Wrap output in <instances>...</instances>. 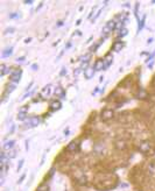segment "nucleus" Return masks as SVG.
I'll return each mask as SVG.
<instances>
[{
	"label": "nucleus",
	"mask_w": 155,
	"mask_h": 191,
	"mask_svg": "<svg viewBox=\"0 0 155 191\" xmlns=\"http://www.w3.org/2000/svg\"><path fill=\"white\" fill-rule=\"evenodd\" d=\"M21 75H22L21 69H12L11 76H10V80L13 82V83H19L20 78H21Z\"/></svg>",
	"instance_id": "obj_1"
},
{
	"label": "nucleus",
	"mask_w": 155,
	"mask_h": 191,
	"mask_svg": "<svg viewBox=\"0 0 155 191\" xmlns=\"http://www.w3.org/2000/svg\"><path fill=\"white\" fill-rule=\"evenodd\" d=\"M113 115H114V112H113L112 109L104 108L103 111H101V113H100V119L103 121H107V120H110V119H112Z\"/></svg>",
	"instance_id": "obj_2"
},
{
	"label": "nucleus",
	"mask_w": 155,
	"mask_h": 191,
	"mask_svg": "<svg viewBox=\"0 0 155 191\" xmlns=\"http://www.w3.org/2000/svg\"><path fill=\"white\" fill-rule=\"evenodd\" d=\"M25 122H26V126H28V127H36V126L40 125L41 119L39 118V116H32V118H29L28 120L26 119Z\"/></svg>",
	"instance_id": "obj_3"
},
{
	"label": "nucleus",
	"mask_w": 155,
	"mask_h": 191,
	"mask_svg": "<svg viewBox=\"0 0 155 191\" xmlns=\"http://www.w3.org/2000/svg\"><path fill=\"white\" fill-rule=\"evenodd\" d=\"M139 150H140L141 153H143V154L149 153V150H150L149 141H141L140 143H139Z\"/></svg>",
	"instance_id": "obj_4"
},
{
	"label": "nucleus",
	"mask_w": 155,
	"mask_h": 191,
	"mask_svg": "<svg viewBox=\"0 0 155 191\" xmlns=\"http://www.w3.org/2000/svg\"><path fill=\"white\" fill-rule=\"evenodd\" d=\"M67 151H71V153H75V151L79 150V144L77 141H71L70 143L67 146Z\"/></svg>",
	"instance_id": "obj_5"
},
{
	"label": "nucleus",
	"mask_w": 155,
	"mask_h": 191,
	"mask_svg": "<svg viewBox=\"0 0 155 191\" xmlns=\"http://www.w3.org/2000/svg\"><path fill=\"white\" fill-rule=\"evenodd\" d=\"M49 107H50L51 111H58V109L62 107V102L60 101V100H57V99H54V100L50 101Z\"/></svg>",
	"instance_id": "obj_6"
},
{
	"label": "nucleus",
	"mask_w": 155,
	"mask_h": 191,
	"mask_svg": "<svg viewBox=\"0 0 155 191\" xmlns=\"http://www.w3.org/2000/svg\"><path fill=\"white\" fill-rule=\"evenodd\" d=\"M125 47V43L122 41H117L114 42V43L112 44V50L113 51H117V53H119V51H121V49Z\"/></svg>",
	"instance_id": "obj_7"
},
{
	"label": "nucleus",
	"mask_w": 155,
	"mask_h": 191,
	"mask_svg": "<svg viewBox=\"0 0 155 191\" xmlns=\"http://www.w3.org/2000/svg\"><path fill=\"white\" fill-rule=\"evenodd\" d=\"M51 87H53V86L50 85V84L46 85L45 87L41 90V97H49L50 93H51Z\"/></svg>",
	"instance_id": "obj_8"
},
{
	"label": "nucleus",
	"mask_w": 155,
	"mask_h": 191,
	"mask_svg": "<svg viewBox=\"0 0 155 191\" xmlns=\"http://www.w3.org/2000/svg\"><path fill=\"white\" fill-rule=\"evenodd\" d=\"M104 60V65H105V69H107L108 67H110L111 64H112V60H113V56L111 53H108L107 55L105 56V57L103 58Z\"/></svg>",
	"instance_id": "obj_9"
},
{
	"label": "nucleus",
	"mask_w": 155,
	"mask_h": 191,
	"mask_svg": "<svg viewBox=\"0 0 155 191\" xmlns=\"http://www.w3.org/2000/svg\"><path fill=\"white\" fill-rule=\"evenodd\" d=\"M94 70L96 71H100V70H105V65H104V60H97L94 63Z\"/></svg>",
	"instance_id": "obj_10"
},
{
	"label": "nucleus",
	"mask_w": 155,
	"mask_h": 191,
	"mask_svg": "<svg viewBox=\"0 0 155 191\" xmlns=\"http://www.w3.org/2000/svg\"><path fill=\"white\" fill-rule=\"evenodd\" d=\"M94 71H96V70H94V68H87L86 70H85L84 71V76H85V78L86 79H91L92 77L94 76Z\"/></svg>",
	"instance_id": "obj_11"
},
{
	"label": "nucleus",
	"mask_w": 155,
	"mask_h": 191,
	"mask_svg": "<svg viewBox=\"0 0 155 191\" xmlns=\"http://www.w3.org/2000/svg\"><path fill=\"white\" fill-rule=\"evenodd\" d=\"M54 93L57 96V97L62 98V99H64V97H65V92H64V90L61 87V86H57V87H55Z\"/></svg>",
	"instance_id": "obj_12"
},
{
	"label": "nucleus",
	"mask_w": 155,
	"mask_h": 191,
	"mask_svg": "<svg viewBox=\"0 0 155 191\" xmlns=\"http://www.w3.org/2000/svg\"><path fill=\"white\" fill-rule=\"evenodd\" d=\"M13 55V47H8V48L4 49V51L1 53V57L6 58V57H10V56Z\"/></svg>",
	"instance_id": "obj_13"
},
{
	"label": "nucleus",
	"mask_w": 155,
	"mask_h": 191,
	"mask_svg": "<svg viewBox=\"0 0 155 191\" xmlns=\"http://www.w3.org/2000/svg\"><path fill=\"white\" fill-rule=\"evenodd\" d=\"M14 144H15L14 140H10V141H7V142H5V143H4L3 148H4V150H8V151H10V150H12V149H13Z\"/></svg>",
	"instance_id": "obj_14"
},
{
	"label": "nucleus",
	"mask_w": 155,
	"mask_h": 191,
	"mask_svg": "<svg viewBox=\"0 0 155 191\" xmlns=\"http://www.w3.org/2000/svg\"><path fill=\"white\" fill-rule=\"evenodd\" d=\"M12 69L10 70V68H7L6 64H1L0 65V76H5L6 74H11Z\"/></svg>",
	"instance_id": "obj_15"
},
{
	"label": "nucleus",
	"mask_w": 155,
	"mask_h": 191,
	"mask_svg": "<svg viewBox=\"0 0 155 191\" xmlns=\"http://www.w3.org/2000/svg\"><path fill=\"white\" fill-rule=\"evenodd\" d=\"M105 26L111 30V32H113V30L117 28V22H115V21H113V20H111V21H108V22L106 23Z\"/></svg>",
	"instance_id": "obj_16"
},
{
	"label": "nucleus",
	"mask_w": 155,
	"mask_h": 191,
	"mask_svg": "<svg viewBox=\"0 0 155 191\" xmlns=\"http://www.w3.org/2000/svg\"><path fill=\"white\" fill-rule=\"evenodd\" d=\"M145 21H146V14H143L142 19H141V20H139V25H138V33H140V30L143 28V26H145Z\"/></svg>",
	"instance_id": "obj_17"
},
{
	"label": "nucleus",
	"mask_w": 155,
	"mask_h": 191,
	"mask_svg": "<svg viewBox=\"0 0 155 191\" xmlns=\"http://www.w3.org/2000/svg\"><path fill=\"white\" fill-rule=\"evenodd\" d=\"M147 97V93H146L145 90H142V89H140V90L138 91V94H136V98L138 99H145V98Z\"/></svg>",
	"instance_id": "obj_18"
},
{
	"label": "nucleus",
	"mask_w": 155,
	"mask_h": 191,
	"mask_svg": "<svg viewBox=\"0 0 155 191\" xmlns=\"http://www.w3.org/2000/svg\"><path fill=\"white\" fill-rule=\"evenodd\" d=\"M17 89V86H15V84H11V85H8L7 87H6V91H5V96L6 94H10V93H12L13 91Z\"/></svg>",
	"instance_id": "obj_19"
},
{
	"label": "nucleus",
	"mask_w": 155,
	"mask_h": 191,
	"mask_svg": "<svg viewBox=\"0 0 155 191\" xmlns=\"http://www.w3.org/2000/svg\"><path fill=\"white\" fill-rule=\"evenodd\" d=\"M28 111H29V105H24V106H21L19 108V113L27 114V113H28Z\"/></svg>",
	"instance_id": "obj_20"
},
{
	"label": "nucleus",
	"mask_w": 155,
	"mask_h": 191,
	"mask_svg": "<svg viewBox=\"0 0 155 191\" xmlns=\"http://www.w3.org/2000/svg\"><path fill=\"white\" fill-rule=\"evenodd\" d=\"M115 147H117L118 149H125L126 148V143H125L124 141H117L115 142Z\"/></svg>",
	"instance_id": "obj_21"
},
{
	"label": "nucleus",
	"mask_w": 155,
	"mask_h": 191,
	"mask_svg": "<svg viewBox=\"0 0 155 191\" xmlns=\"http://www.w3.org/2000/svg\"><path fill=\"white\" fill-rule=\"evenodd\" d=\"M127 34H128V30H127L126 28H121V29L119 30V34H118V37H124V36H126Z\"/></svg>",
	"instance_id": "obj_22"
},
{
	"label": "nucleus",
	"mask_w": 155,
	"mask_h": 191,
	"mask_svg": "<svg viewBox=\"0 0 155 191\" xmlns=\"http://www.w3.org/2000/svg\"><path fill=\"white\" fill-rule=\"evenodd\" d=\"M15 32V28L14 27H10V28H6L4 30V35H7V34H13Z\"/></svg>",
	"instance_id": "obj_23"
},
{
	"label": "nucleus",
	"mask_w": 155,
	"mask_h": 191,
	"mask_svg": "<svg viewBox=\"0 0 155 191\" xmlns=\"http://www.w3.org/2000/svg\"><path fill=\"white\" fill-rule=\"evenodd\" d=\"M90 58H91V54H86L85 56L80 57V61H82V62H89Z\"/></svg>",
	"instance_id": "obj_24"
},
{
	"label": "nucleus",
	"mask_w": 155,
	"mask_h": 191,
	"mask_svg": "<svg viewBox=\"0 0 155 191\" xmlns=\"http://www.w3.org/2000/svg\"><path fill=\"white\" fill-rule=\"evenodd\" d=\"M26 116H27V114H25V113H18L17 119H18V120L24 121V120H26Z\"/></svg>",
	"instance_id": "obj_25"
},
{
	"label": "nucleus",
	"mask_w": 155,
	"mask_h": 191,
	"mask_svg": "<svg viewBox=\"0 0 155 191\" xmlns=\"http://www.w3.org/2000/svg\"><path fill=\"white\" fill-rule=\"evenodd\" d=\"M100 43H101V41H99L98 43H96V44H94V46H92L91 48H90V51H91V53H94V51H96L97 49H98V47L100 46Z\"/></svg>",
	"instance_id": "obj_26"
},
{
	"label": "nucleus",
	"mask_w": 155,
	"mask_h": 191,
	"mask_svg": "<svg viewBox=\"0 0 155 191\" xmlns=\"http://www.w3.org/2000/svg\"><path fill=\"white\" fill-rule=\"evenodd\" d=\"M36 191H48V185L47 184H42V185L39 186Z\"/></svg>",
	"instance_id": "obj_27"
},
{
	"label": "nucleus",
	"mask_w": 155,
	"mask_h": 191,
	"mask_svg": "<svg viewBox=\"0 0 155 191\" xmlns=\"http://www.w3.org/2000/svg\"><path fill=\"white\" fill-rule=\"evenodd\" d=\"M15 155H17V153H15L14 150H10V151H8L7 157L8 158H13V157H15Z\"/></svg>",
	"instance_id": "obj_28"
},
{
	"label": "nucleus",
	"mask_w": 155,
	"mask_h": 191,
	"mask_svg": "<svg viewBox=\"0 0 155 191\" xmlns=\"http://www.w3.org/2000/svg\"><path fill=\"white\" fill-rule=\"evenodd\" d=\"M24 163H25V160H20V162H19V164H18V167H17V170H18V172L21 170V168H22V165H24Z\"/></svg>",
	"instance_id": "obj_29"
},
{
	"label": "nucleus",
	"mask_w": 155,
	"mask_h": 191,
	"mask_svg": "<svg viewBox=\"0 0 155 191\" xmlns=\"http://www.w3.org/2000/svg\"><path fill=\"white\" fill-rule=\"evenodd\" d=\"M101 12H103V9H101V8H99V9H98V12H97V13H96V15H94V18L92 19V21L97 20V19L99 18V15H100V14H101Z\"/></svg>",
	"instance_id": "obj_30"
},
{
	"label": "nucleus",
	"mask_w": 155,
	"mask_h": 191,
	"mask_svg": "<svg viewBox=\"0 0 155 191\" xmlns=\"http://www.w3.org/2000/svg\"><path fill=\"white\" fill-rule=\"evenodd\" d=\"M139 2H136L135 4V8H134V14H135V16H136V19L139 20V15H138V9H139Z\"/></svg>",
	"instance_id": "obj_31"
},
{
	"label": "nucleus",
	"mask_w": 155,
	"mask_h": 191,
	"mask_svg": "<svg viewBox=\"0 0 155 191\" xmlns=\"http://www.w3.org/2000/svg\"><path fill=\"white\" fill-rule=\"evenodd\" d=\"M20 18V13H12L10 14V19H18Z\"/></svg>",
	"instance_id": "obj_32"
},
{
	"label": "nucleus",
	"mask_w": 155,
	"mask_h": 191,
	"mask_svg": "<svg viewBox=\"0 0 155 191\" xmlns=\"http://www.w3.org/2000/svg\"><path fill=\"white\" fill-rule=\"evenodd\" d=\"M80 71H82V69H80V68H77V69L73 71V76H78V75L80 74Z\"/></svg>",
	"instance_id": "obj_33"
},
{
	"label": "nucleus",
	"mask_w": 155,
	"mask_h": 191,
	"mask_svg": "<svg viewBox=\"0 0 155 191\" xmlns=\"http://www.w3.org/2000/svg\"><path fill=\"white\" fill-rule=\"evenodd\" d=\"M25 60H26V57H25V56H21V57H18L17 58V62L18 63H22Z\"/></svg>",
	"instance_id": "obj_34"
},
{
	"label": "nucleus",
	"mask_w": 155,
	"mask_h": 191,
	"mask_svg": "<svg viewBox=\"0 0 155 191\" xmlns=\"http://www.w3.org/2000/svg\"><path fill=\"white\" fill-rule=\"evenodd\" d=\"M64 75H67V69L65 68H62L61 72H60V76H64Z\"/></svg>",
	"instance_id": "obj_35"
},
{
	"label": "nucleus",
	"mask_w": 155,
	"mask_h": 191,
	"mask_svg": "<svg viewBox=\"0 0 155 191\" xmlns=\"http://www.w3.org/2000/svg\"><path fill=\"white\" fill-rule=\"evenodd\" d=\"M25 178H26V174H24L21 177H20V179H19V181H18V183H19V184H20V183H22V181H24Z\"/></svg>",
	"instance_id": "obj_36"
},
{
	"label": "nucleus",
	"mask_w": 155,
	"mask_h": 191,
	"mask_svg": "<svg viewBox=\"0 0 155 191\" xmlns=\"http://www.w3.org/2000/svg\"><path fill=\"white\" fill-rule=\"evenodd\" d=\"M38 69H39V65L36 64V63H35V64H33V65H32V70H34V71H36V70H38Z\"/></svg>",
	"instance_id": "obj_37"
},
{
	"label": "nucleus",
	"mask_w": 155,
	"mask_h": 191,
	"mask_svg": "<svg viewBox=\"0 0 155 191\" xmlns=\"http://www.w3.org/2000/svg\"><path fill=\"white\" fill-rule=\"evenodd\" d=\"M153 65H154V61H150V63H148V68H149V69H152Z\"/></svg>",
	"instance_id": "obj_38"
},
{
	"label": "nucleus",
	"mask_w": 155,
	"mask_h": 191,
	"mask_svg": "<svg viewBox=\"0 0 155 191\" xmlns=\"http://www.w3.org/2000/svg\"><path fill=\"white\" fill-rule=\"evenodd\" d=\"M32 86H33V82H32V83L29 84V85L26 87V92H28V90H31V87H32Z\"/></svg>",
	"instance_id": "obj_39"
},
{
	"label": "nucleus",
	"mask_w": 155,
	"mask_h": 191,
	"mask_svg": "<svg viewBox=\"0 0 155 191\" xmlns=\"http://www.w3.org/2000/svg\"><path fill=\"white\" fill-rule=\"evenodd\" d=\"M31 41H32V37H27V39H25V43H29Z\"/></svg>",
	"instance_id": "obj_40"
},
{
	"label": "nucleus",
	"mask_w": 155,
	"mask_h": 191,
	"mask_svg": "<svg viewBox=\"0 0 155 191\" xmlns=\"http://www.w3.org/2000/svg\"><path fill=\"white\" fill-rule=\"evenodd\" d=\"M61 26H63V21H58V22H57V25H56V27H61Z\"/></svg>",
	"instance_id": "obj_41"
},
{
	"label": "nucleus",
	"mask_w": 155,
	"mask_h": 191,
	"mask_svg": "<svg viewBox=\"0 0 155 191\" xmlns=\"http://www.w3.org/2000/svg\"><path fill=\"white\" fill-rule=\"evenodd\" d=\"M14 129H15V126L12 125V127H11V130H10V134H12V133L14 132Z\"/></svg>",
	"instance_id": "obj_42"
},
{
	"label": "nucleus",
	"mask_w": 155,
	"mask_h": 191,
	"mask_svg": "<svg viewBox=\"0 0 155 191\" xmlns=\"http://www.w3.org/2000/svg\"><path fill=\"white\" fill-rule=\"evenodd\" d=\"M98 91H100V90H99V87H96V89L93 90V92H92V94H96V93L98 92Z\"/></svg>",
	"instance_id": "obj_43"
},
{
	"label": "nucleus",
	"mask_w": 155,
	"mask_h": 191,
	"mask_svg": "<svg viewBox=\"0 0 155 191\" xmlns=\"http://www.w3.org/2000/svg\"><path fill=\"white\" fill-rule=\"evenodd\" d=\"M153 42V37H149V39L147 40V44H150Z\"/></svg>",
	"instance_id": "obj_44"
},
{
	"label": "nucleus",
	"mask_w": 155,
	"mask_h": 191,
	"mask_svg": "<svg viewBox=\"0 0 155 191\" xmlns=\"http://www.w3.org/2000/svg\"><path fill=\"white\" fill-rule=\"evenodd\" d=\"M24 2H25V4H29V5H31V4H33V1H32V0H25Z\"/></svg>",
	"instance_id": "obj_45"
},
{
	"label": "nucleus",
	"mask_w": 155,
	"mask_h": 191,
	"mask_svg": "<svg viewBox=\"0 0 155 191\" xmlns=\"http://www.w3.org/2000/svg\"><path fill=\"white\" fill-rule=\"evenodd\" d=\"M70 47H71V42H68V43H67V46H65V49L70 48Z\"/></svg>",
	"instance_id": "obj_46"
},
{
	"label": "nucleus",
	"mask_w": 155,
	"mask_h": 191,
	"mask_svg": "<svg viewBox=\"0 0 155 191\" xmlns=\"http://www.w3.org/2000/svg\"><path fill=\"white\" fill-rule=\"evenodd\" d=\"M80 22H82V20H80V19H78V20L76 21V25H77V26H79V25H80Z\"/></svg>",
	"instance_id": "obj_47"
},
{
	"label": "nucleus",
	"mask_w": 155,
	"mask_h": 191,
	"mask_svg": "<svg viewBox=\"0 0 155 191\" xmlns=\"http://www.w3.org/2000/svg\"><path fill=\"white\" fill-rule=\"evenodd\" d=\"M75 34H76V35H82V33H80L79 30H76V32H75ZM75 34H73V35H75Z\"/></svg>",
	"instance_id": "obj_48"
},
{
	"label": "nucleus",
	"mask_w": 155,
	"mask_h": 191,
	"mask_svg": "<svg viewBox=\"0 0 155 191\" xmlns=\"http://www.w3.org/2000/svg\"><path fill=\"white\" fill-rule=\"evenodd\" d=\"M29 149V146H28V141H26V150H28Z\"/></svg>",
	"instance_id": "obj_49"
},
{
	"label": "nucleus",
	"mask_w": 155,
	"mask_h": 191,
	"mask_svg": "<svg viewBox=\"0 0 155 191\" xmlns=\"http://www.w3.org/2000/svg\"><path fill=\"white\" fill-rule=\"evenodd\" d=\"M64 134H65V136H67V135H68V134H69V129H67V130H65V132H64Z\"/></svg>",
	"instance_id": "obj_50"
},
{
	"label": "nucleus",
	"mask_w": 155,
	"mask_h": 191,
	"mask_svg": "<svg viewBox=\"0 0 155 191\" xmlns=\"http://www.w3.org/2000/svg\"><path fill=\"white\" fill-rule=\"evenodd\" d=\"M152 2H153V4H155V0H154V1H152Z\"/></svg>",
	"instance_id": "obj_51"
}]
</instances>
